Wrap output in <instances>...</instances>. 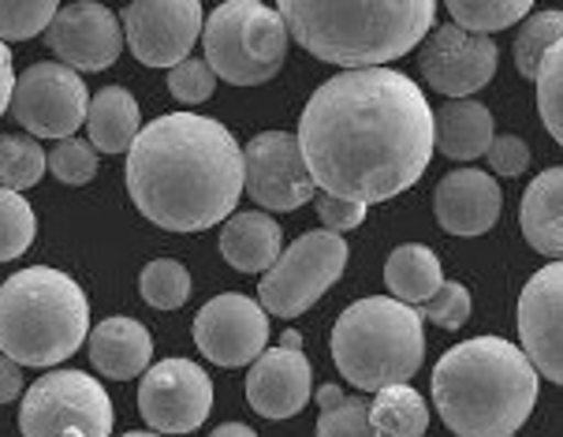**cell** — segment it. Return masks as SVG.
<instances>
[{
  "mask_svg": "<svg viewBox=\"0 0 563 437\" xmlns=\"http://www.w3.org/2000/svg\"><path fill=\"white\" fill-rule=\"evenodd\" d=\"M299 150L324 195L374 206L415 187L433 157V109L393 68H347L321 83L299 120Z\"/></svg>",
  "mask_w": 563,
  "mask_h": 437,
  "instance_id": "cell-1",
  "label": "cell"
},
{
  "mask_svg": "<svg viewBox=\"0 0 563 437\" xmlns=\"http://www.w3.org/2000/svg\"><path fill=\"white\" fill-rule=\"evenodd\" d=\"M128 195L168 232L213 228L243 195V146L213 117H157L128 146Z\"/></svg>",
  "mask_w": 563,
  "mask_h": 437,
  "instance_id": "cell-2",
  "label": "cell"
},
{
  "mask_svg": "<svg viewBox=\"0 0 563 437\" xmlns=\"http://www.w3.org/2000/svg\"><path fill=\"white\" fill-rule=\"evenodd\" d=\"M433 404L460 437H511L538 404V370L511 340H463L433 370Z\"/></svg>",
  "mask_w": 563,
  "mask_h": 437,
  "instance_id": "cell-3",
  "label": "cell"
},
{
  "mask_svg": "<svg viewBox=\"0 0 563 437\" xmlns=\"http://www.w3.org/2000/svg\"><path fill=\"white\" fill-rule=\"evenodd\" d=\"M276 12L318 61L377 68L407 56L433 31L437 0H276Z\"/></svg>",
  "mask_w": 563,
  "mask_h": 437,
  "instance_id": "cell-4",
  "label": "cell"
},
{
  "mask_svg": "<svg viewBox=\"0 0 563 437\" xmlns=\"http://www.w3.org/2000/svg\"><path fill=\"white\" fill-rule=\"evenodd\" d=\"M90 332V303L79 281L53 265H31L0 284V351L19 367H56Z\"/></svg>",
  "mask_w": 563,
  "mask_h": 437,
  "instance_id": "cell-5",
  "label": "cell"
},
{
  "mask_svg": "<svg viewBox=\"0 0 563 437\" xmlns=\"http://www.w3.org/2000/svg\"><path fill=\"white\" fill-rule=\"evenodd\" d=\"M332 359L340 374L366 393L410 382L426 359L422 315L396 296L351 303L332 326Z\"/></svg>",
  "mask_w": 563,
  "mask_h": 437,
  "instance_id": "cell-6",
  "label": "cell"
},
{
  "mask_svg": "<svg viewBox=\"0 0 563 437\" xmlns=\"http://www.w3.org/2000/svg\"><path fill=\"white\" fill-rule=\"evenodd\" d=\"M206 64L232 87L269 83L288 53V26L262 0H224L202 23Z\"/></svg>",
  "mask_w": 563,
  "mask_h": 437,
  "instance_id": "cell-7",
  "label": "cell"
},
{
  "mask_svg": "<svg viewBox=\"0 0 563 437\" xmlns=\"http://www.w3.org/2000/svg\"><path fill=\"white\" fill-rule=\"evenodd\" d=\"M19 430L23 437H109L112 401L82 370H49L23 393Z\"/></svg>",
  "mask_w": 563,
  "mask_h": 437,
  "instance_id": "cell-8",
  "label": "cell"
},
{
  "mask_svg": "<svg viewBox=\"0 0 563 437\" xmlns=\"http://www.w3.org/2000/svg\"><path fill=\"white\" fill-rule=\"evenodd\" d=\"M343 270H347V243L340 232H329V228L302 232L265 270L257 299L276 318H299L343 277Z\"/></svg>",
  "mask_w": 563,
  "mask_h": 437,
  "instance_id": "cell-9",
  "label": "cell"
},
{
  "mask_svg": "<svg viewBox=\"0 0 563 437\" xmlns=\"http://www.w3.org/2000/svg\"><path fill=\"white\" fill-rule=\"evenodd\" d=\"M12 117L34 139H68L86 123L90 90L68 64H31L12 87Z\"/></svg>",
  "mask_w": 563,
  "mask_h": 437,
  "instance_id": "cell-10",
  "label": "cell"
},
{
  "mask_svg": "<svg viewBox=\"0 0 563 437\" xmlns=\"http://www.w3.org/2000/svg\"><path fill=\"white\" fill-rule=\"evenodd\" d=\"M313 187L318 184L307 168L299 139L288 131H262L243 150V192L262 210H299L313 198Z\"/></svg>",
  "mask_w": 563,
  "mask_h": 437,
  "instance_id": "cell-11",
  "label": "cell"
},
{
  "mask_svg": "<svg viewBox=\"0 0 563 437\" xmlns=\"http://www.w3.org/2000/svg\"><path fill=\"white\" fill-rule=\"evenodd\" d=\"M213 382L190 359H165L146 367L139 385V412L157 434H190L209 419Z\"/></svg>",
  "mask_w": 563,
  "mask_h": 437,
  "instance_id": "cell-12",
  "label": "cell"
},
{
  "mask_svg": "<svg viewBox=\"0 0 563 437\" xmlns=\"http://www.w3.org/2000/svg\"><path fill=\"white\" fill-rule=\"evenodd\" d=\"M123 37L146 68H172L187 61L202 37V0H131L123 12Z\"/></svg>",
  "mask_w": 563,
  "mask_h": 437,
  "instance_id": "cell-13",
  "label": "cell"
},
{
  "mask_svg": "<svg viewBox=\"0 0 563 437\" xmlns=\"http://www.w3.org/2000/svg\"><path fill=\"white\" fill-rule=\"evenodd\" d=\"M195 345L209 363L224 370L251 367L269 345V315L243 292H224L198 310Z\"/></svg>",
  "mask_w": 563,
  "mask_h": 437,
  "instance_id": "cell-14",
  "label": "cell"
},
{
  "mask_svg": "<svg viewBox=\"0 0 563 437\" xmlns=\"http://www.w3.org/2000/svg\"><path fill=\"white\" fill-rule=\"evenodd\" d=\"M418 64H422L426 83L437 94L466 98V94H478L496 75L500 50H496L489 34H474L460 23H448L426 34Z\"/></svg>",
  "mask_w": 563,
  "mask_h": 437,
  "instance_id": "cell-15",
  "label": "cell"
},
{
  "mask_svg": "<svg viewBox=\"0 0 563 437\" xmlns=\"http://www.w3.org/2000/svg\"><path fill=\"white\" fill-rule=\"evenodd\" d=\"M519 340L538 378L563 385V259L538 270L522 288Z\"/></svg>",
  "mask_w": 563,
  "mask_h": 437,
  "instance_id": "cell-16",
  "label": "cell"
},
{
  "mask_svg": "<svg viewBox=\"0 0 563 437\" xmlns=\"http://www.w3.org/2000/svg\"><path fill=\"white\" fill-rule=\"evenodd\" d=\"M310 393H313L310 359L302 356V337L288 329L280 337V345L265 348L251 363L246 401L265 419H291V415H299L310 404Z\"/></svg>",
  "mask_w": 563,
  "mask_h": 437,
  "instance_id": "cell-17",
  "label": "cell"
},
{
  "mask_svg": "<svg viewBox=\"0 0 563 437\" xmlns=\"http://www.w3.org/2000/svg\"><path fill=\"white\" fill-rule=\"evenodd\" d=\"M45 31H49L45 37H49L56 61L75 72H104L120 61L123 26L98 0H79V4L60 8Z\"/></svg>",
  "mask_w": 563,
  "mask_h": 437,
  "instance_id": "cell-18",
  "label": "cell"
},
{
  "mask_svg": "<svg viewBox=\"0 0 563 437\" xmlns=\"http://www.w3.org/2000/svg\"><path fill=\"white\" fill-rule=\"evenodd\" d=\"M433 210H437V221H441L444 232L485 236L496 221H500L504 192L489 173L460 168V173H448L441 184H437Z\"/></svg>",
  "mask_w": 563,
  "mask_h": 437,
  "instance_id": "cell-19",
  "label": "cell"
},
{
  "mask_svg": "<svg viewBox=\"0 0 563 437\" xmlns=\"http://www.w3.org/2000/svg\"><path fill=\"white\" fill-rule=\"evenodd\" d=\"M86 337H90V363L112 382H131L154 359V340L135 318H104Z\"/></svg>",
  "mask_w": 563,
  "mask_h": 437,
  "instance_id": "cell-20",
  "label": "cell"
},
{
  "mask_svg": "<svg viewBox=\"0 0 563 437\" xmlns=\"http://www.w3.org/2000/svg\"><path fill=\"white\" fill-rule=\"evenodd\" d=\"M519 225L538 254L563 259V168H545L522 195Z\"/></svg>",
  "mask_w": 563,
  "mask_h": 437,
  "instance_id": "cell-21",
  "label": "cell"
},
{
  "mask_svg": "<svg viewBox=\"0 0 563 437\" xmlns=\"http://www.w3.org/2000/svg\"><path fill=\"white\" fill-rule=\"evenodd\" d=\"M433 135L444 157L452 161H474L485 157L493 142V112L482 101L452 98L444 101L441 112L433 117Z\"/></svg>",
  "mask_w": 563,
  "mask_h": 437,
  "instance_id": "cell-22",
  "label": "cell"
},
{
  "mask_svg": "<svg viewBox=\"0 0 563 437\" xmlns=\"http://www.w3.org/2000/svg\"><path fill=\"white\" fill-rule=\"evenodd\" d=\"M280 225L269 214H235L221 228V254L240 273H265L280 254Z\"/></svg>",
  "mask_w": 563,
  "mask_h": 437,
  "instance_id": "cell-23",
  "label": "cell"
},
{
  "mask_svg": "<svg viewBox=\"0 0 563 437\" xmlns=\"http://www.w3.org/2000/svg\"><path fill=\"white\" fill-rule=\"evenodd\" d=\"M139 101L123 87H104L93 94L90 109H86V128H90V146L101 154H123L139 135Z\"/></svg>",
  "mask_w": 563,
  "mask_h": 437,
  "instance_id": "cell-24",
  "label": "cell"
},
{
  "mask_svg": "<svg viewBox=\"0 0 563 437\" xmlns=\"http://www.w3.org/2000/svg\"><path fill=\"white\" fill-rule=\"evenodd\" d=\"M441 281H444L441 259H437V251H429L422 243L396 247L385 262L388 292L404 303H426L437 288H441Z\"/></svg>",
  "mask_w": 563,
  "mask_h": 437,
  "instance_id": "cell-25",
  "label": "cell"
},
{
  "mask_svg": "<svg viewBox=\"0 0 563 437\" xmlns=\"http://www.w3.org/2000/svg\"><path fill=\"white\" fill-rule=\"evenodd\" d=\"M429 426V407L407 382L377 389L369 401V430L374 437H422Z\"/></svg>",
  "mask_w": 563,
  "mask_h": 437,
  "instance_id": "cell-26",
  "label": "cell"
},
{
  "mask_svg": "<svg viewBox=\"0 0 563 437\" xmlns=\"http://www.w3.org/2000/svg\"><path fill=\"white\" fill-rule=\"evenodd\" d=\"M318 437H374L369 430V401L343 393L340 385L318 389Z\"/></svg>",
  "mask_w": 563,
  "mask_h": 437,
  "instance_id": "cell-27",
  "label": "cell"
},
{
  "mask_svg": "<svg viewBox=\"0 0 563 437\" xmlns=\"http://www.w3.org/2000/svg\"><path fill=\"white\" fill-rule=\"evenodd\" d=\"M448 12L460 26L474 34H496L508 31L519 19H527L533 0H444Z\"/></svg>",
  "mask_w": 563,
  "mask_h": 437,
  "instance_id": "cell-28",
  "label": "cell"
},
{
  "mask_svg": "<svg viewBox=\"0 0 563 437\" xmlns=\"http://www.w3.org/2000/svg\"><path fill=\"white\" fill-rule=\"evenodd\" d=\"M563 37V12H538L515 34V68L522 79H538L545 53Z\"/></svg>",
  "mask_w": 563,
  "mask_h": 437,
  "instance_id": "cell-29",
  "label": "cell"
},
{
  "mask_svg": "<svg viewBox=\"0 0 563 437\" xmlns=\"http://www.w3.org/2000/svg\"><path fill=\"white\" fill-rule=\"evenodd\" d=\"M45 150L26 135H0V187L26 192L45 176Z\"/></svg>",
  "mask_w": 563,
  "mask_h": 437,
  "instance_id": "cell-30",
  "label": "cell"
},
{
  "mask_svg": "<svg viewBox=\"0 0 563 437\" xmlns=\"http://www.w3.org/2000/svg\"><path fill=\"white\" fill-rule=\"evenodd\" d=\"M139 292L150 307L157 310H179L190 296V273L176 259H157L142 270Z\"/></svg>",
  "mask_w": 563,
  "mask_h": 437,
  "instance_id": "cell-31",
  "label": "cell"
},
{
  "mask_svg": "<svg viewBox=\"0 0 563 437\" xmlns=\"http://www.w3.org/2000/svg\"><path fill=\"white\" fill-rule=\"evenodd\" d=\"M37 221L23 192L0 187V262H12L34 243Z\"/></svg>",
  "mask_w": 563,
  "mask_h": 437,
  "instance_id": "cell-32",
  "label": "cell"
},
{
  "mask_svg": "<svg viewBox=\"0 0 563 437\" xmlns=\"http://www.w3.org/2000/svg\"><path fill=\"white\" fill-rule=\"evenodd\" d=\"M538 112L552 139L563 146V37L545 53L538 68Z\"/></svg>",
  "mask_w": 563,
  "mask_h": 437,
  "instance_id": "cell-33",
  "label": "cell"
},
{
  "mask_svg": "<svg viewBox=\"0 0 563 437\" xmlns=\"http://www.w3.org/2000/svg\"><path fill=\"white\" fill-rule=\"evenodd\" d=\"M60 0H0V42H26L45 34Z\"/></svg>",
  "mask_w": 563,
  "mask_h": 437,
  "instance_id": "cell-34",
  "label": "cell"
},
{
  "mask_svg": "<svg viewBox=\"0 0 563 437\" xmlns=\"http://www.w3.org/2000/svg\"><path fill=\"white\" fill-rule=\"evenodd\" d=\"M45 165H49V173L60 179V184L82 187L98 176V150L75 135L56 139V146H53V154L45 157Z\"/></svg>",
  "mask_w": 563,
  "mask_h": 437,
  "instance_id": "cell-35",
  "label": "cell"
},
{
  "mask_svg": "<svg viewBox=\"0 0 563 437\" xmlns=\"http://www.w3.org/2000/svg\"><path fill=\"white\" fill-rule=\"evenodd\" d=\"M168 90H172V98H179L184 106H202V101L213 98L217 75L206 61L187 56V61H179L168 68Z\"/></svg>",
  "mask_w": 563,
  "mask_h": 437,
  "instance_id": "cell-36",
  "label": "cell"
},
{
  "mask_svg": "<svg viewBox=\"0 0 563 437\" xmlns=\"http://www.w3.org/2000/svg\"><path fill=\"white\" fill-rule=\"evenodd\" d=\"M418 315L437 321L444 329H463L471 318V292L460 281H441V288L433 292L426 303H418Z\"/></svg>",
  "mask_w": 563,
  "mask_h": 437,
  "instance_id": "cell-37",
  "label": "cell"
},
{
  "mask_svg": "<svg viewBox=\"0 0 563 437\" xmlns=\"http://www.w3.org/2000/svg\"><path fill=\"white\" fill-rule=\"evenodd\" d=\"M485 157H489V168L496 176H522L533 154L519 135H493Z\"/></svg>",
  "mask_w": 563,
  "mask_h": 437,
  "instance_id": "cell-38",
  "label": "cell"
},
{
  "mask_svg": "<svg viewBox=\"0 0 563 437\" xmlns=\"http://www.w3.org/2000/svg\"><path fill=\"white\" fill-rule=\"evenodd\" d=\"M318 214H321V225L329 232H351L366 221V206L362 203H351V198H336V195H321L318 198Z\"/></svg>",
  "mask_w": 563,
  "mask_h": 437,
  "instance_id": "cell-39",
  "label": "cell"
},
{
  "mask_svg": "<svg viewBox=\"0 0 563 437\" xmlns=\"http://www.w3.org/2000/svg\"><path fill=\"white\" fill-rule=\"evenodd\" d=\"M23 393V374H19V363L8 356H0V404H12Z\"/></svg>",
  "mask_w": 563,
  "mask_h": 437,
  "instance_id": "cell-40",
  "label": "cell"
},
{
  "mask_svg": "<svg viewBox=\"0 0 563 437\" xmlns=\"http://www.w3.org/2000/svg\"><path fill=\"white\" fill-rule=\"evenodd\" d=\"M12 87H15V72H12V53L0 42V117L12 106Z\"/></svg>",
  "mask_w": 563,
  "mask_h": 437,
  "instance_id": "cell-41",
  "label": "cell"
},
{
  "mask_svg": "<svg viewBox=\"0 0 563 437\" xmlns=\"http://www.w3.org/2000/svg\"><path fill=\"white\" fill-rule=\"evenodd\" d=\"M209 437H257V434L246 423H224V426H217Z\"/></svg>",
  "mask_w": 563,
  "mask_h": 437,
  "instance_id": "cell-42",
  "label": "cell"
},
{
  "mask_svg": "<svg viewBox=\"0 0 563 437\" xmlns=\"http://www.w3.org/2000/svg\"><path fill=\"white\" fill-rule=\"evenodd\" d=\"M123 437H161V434H157V430H154V434H139V430H135V434H123Z\"/></svg>",
  "mask_w": 563,
  "mask_h": 437,
  "instance_id": "cell-43",
  "label": "cell"
}]
</instances>
